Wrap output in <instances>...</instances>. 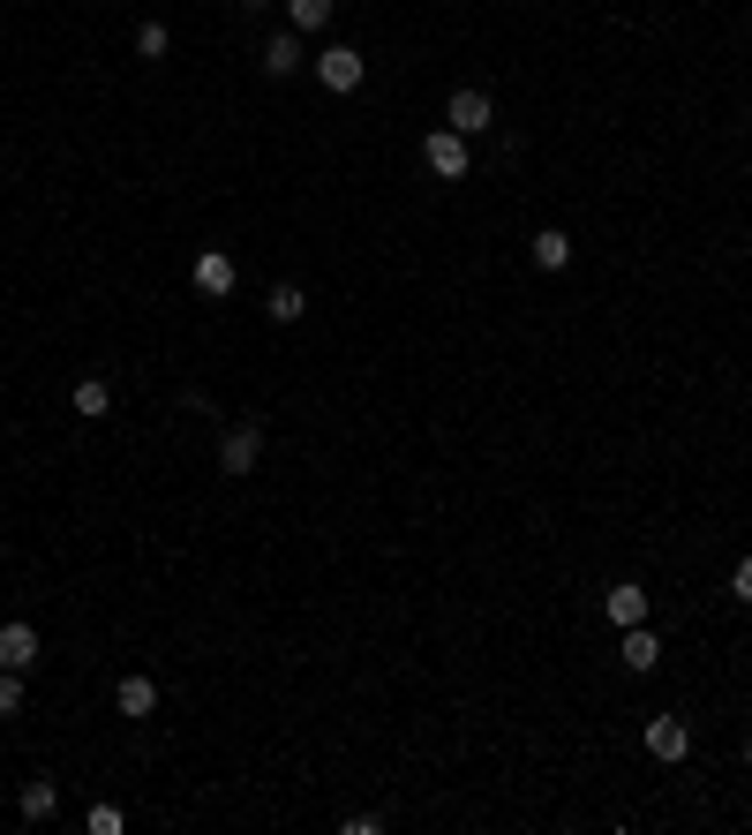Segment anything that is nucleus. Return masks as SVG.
<instances>
[{"mask_svg":"<svg viewBox=\"0 0 752 835\" xmlns=\"http://www.w3.org/2000/svg\"><path fill=\"white\" fill-rule=\"evenodd\" d=\"M745 760H752V738H745Z\"/></svg>","mask_w":752,"mask_h":835,"instance_id":"nucleus-22","label":"nucleus"},{"mask_svg":"<svg viewBox=\"0 0 752 835\" xmlns=\"http://www.w3.org/2000/svg\"><path fill=\"white\" fill-rule=\"evenodd\" d=\"M362 76H369V61H362L354 45H324V53H316V84L339 90V98H346V90H362Z\"/></svg>","mask_w":752,"mask_h":835,"instance_id":"nucleus-1","label":"nucleus"},{"mask_svg":"<svg viewBox=\"0 0 752 835\" xmlns=\"http://www.w3.org/2000/svg\"><path fill=\"white\" fill-rule=\"evenodd\" d=\"M106 407H114V384H106V376H84V384H76V415L106 421Z\"/></svg>","mask_w":752,"mask_h":835,"instance_id":"nucleus-14","label":"nucleus"},{"mask_svg":"<svg viewBox=\"0 0 752 835\" xmlns=\"http://www.w3.org/2000/svg\"><path fill=\"white\" fill-rule=\"evenodd\" d=\"M602 610H610V625L625 632V625H647V587L640 580H617L610 595H602Z\"/></svg>","mask_w":752,"mask_h":835,"instance_id":"nucleus-5","label":"nucleus"},{"mask_svg":"<svg viewBox=\"0 0 752 835\" xmlns=\"http://www.w3.org/2000/svg\"><path fill=\"white\" fill-rule=\"evenodd\" d=\"M84 828H90V835H121V805H90Z\"/></svg>","mask_w":752,"mask_h":835,"instance_id":"nucleus-19","label":"nucleus"},{"mask_svg":"<svg viewBox=\"0 0 752 835\" xmlns=\"http://www.w3.org/2000/svg\"><path fill=\"white\" fill-rule=\"evenodd\" d=\"M234 279H241V271H234V256H226V249H204V256H196V293L226 301V293H234Z\"/></svg>","mask_w":752,"mask_h":835,"instance_id":"nucleus-6","label":"nucleus"},{"mask_svg":"<svg viewBox=\"0 0 752 835\" xmlns=\"http://www.w3.org/2000/svg\"><path fill=\"white\" fill-rule=\"evenodd\" d=\"M23 708V670H0V715Z\"/></svg>","mask_w":752,"mask_h":835,"instance_id":"nucleus-18","label":"nucleus"},{"mask_svg":"<svg viewBox=\"0 0 752 835\" xmlns=\"http://www.w3.org/2000/svg\"><path fill=\"white\" fill-rule=\"evenodd\" d=\"M39 663V632L23 625V618H8L0 625V670H31Z\"/></svg>","mask_w":752,"mask_h":835,"instance_id":"nucleus-7","label":"nucleus"},{"mask_svg":"<svg viewBox=\"0 0 752 835\" xmlns=\"http://www.w3.org/2000/svg\"><path fill=\"white\" fill-rule=\"evenodd\" d=\"M647 752H655V760H685V752H692V730H685L677 715H655V722H647Z\"/></svg>","mask_w":752,"mask_h":835,"instance_id":"nucleus-9","label":"nucleus"},{"mask_svg":"<svg viewBox=\"0 0 752 835\" xmlns=\"http://www.w3.org/2000/svg\"><path fill=\"white\" fill-rule=\"evenodd\" d=\"M617 663H625V670H655V663H663V640H655L647 625H625V647H617Z\"/></svg>","mask_w":752,"mask_h":835,"instance_id":"nucleus-11","label":"nucleus"},{"mask_svg":"<svg viewBox=\"0 0 752 835\" xmlns=\"http://www.w3.org/2000/svg\"><path fill=\"white\" fill-rule=\"evenodd\" d=\"M166 45H173L166 23H143V31H136V53H143V61H166Z\"/></svg>","mask_w":752,"mask_h":835,"instance_id":"nucleus-17","label":"nucleus"},{"mask_svg":"<svg viewBox=\"0 0 752 835\" xmlns=\"http://www.w3.org/2000/svg\"><path fill=\"white\" fill-rule=\"evenodd\" d=\"M256 460H264V429H256V421H234L226 445H218V467H226V474H249Z\"/></svg>","mask_w":752,"mask_h":835,"instance_id":"nucleus-4","label":"nucleus"},{"mask_svg":"<svg viewBox=\"0 0 752 835\" xmlns=\"http://www.w3.org/2000/svg\"><path fill=\"white\" fill-rule=\"evenodd\" d=\"M114 708H121L128 722H143V715L159 708V685H151V677H143V670H128L121 685H114Z\"/></svg>","mask_w":752,"mask_h":835,"instance_id":"nucleus-8","label":"nucleus"},{"mask_svg":"<svg viewBox=\"0 0 752 835\" xmlns=\"http://www.w3.org/2000/svg\"><path fill=\"white\" fill-rule=\"evenodd\" d=\"M730 595H738V602H752V557H738V572H730Z\"/></svg>","mask_w":752,"mask_h":835,"instance_id":"nucleus-20","label":"nucleus"},{"mask_svg":"<svg viewBox=\"0 0 752 835\" xmlns=\"http://www.w3.org/2000/svg\"><path fill=\"white\" fill-rule=\"evenodd\" d=\"M301 68V31H271L264 39V76H293Z\"/></svg>","mask_w":752,"mask_h":835,"instance_id":"nucleus-10","label":"nucleus"},{"mask_svg":"<svg viewBox=\"0 0 752 835\" xmlns=\"http://www.w3.org/2000/svg\"><path fill=\"white\" fill-rule=\"evenodd\" d=\"M332 15H339V0H287V31H301V39H316Z\"/></svg>","mask_w":752,"mask_h":835,"instance_id":"nucleus-12","label":"nucleus"},{"mask_svg":"<svg viewBox=\"0 0 752 835\" xmlns=\"http://www.w3.org/2000/svg\"><path fill=\"white\" fill-rule=\"evenodd\" d=\"M421 159H429L437 181H460L466 173V136L460 128H429V136H421Z\"/></svg>","mask_w":752,"mask_h":835,"instance_id":"nucleus-2","label":"nucleus"},{"mask_svg":"<svg viewBox=\"0 0 752 835\" xmlns=\"http://www.w3.org/2000/svg\"><path fill=\"white\" fill-rule=\"evenodd\" d=\"M15 805H23V821H53V813H61V791H53V783H23V797H15Z\"/></svg>","mask_w":752,"mask_h":835,"instance_id":"nucleus-16","label":"nucleus"},{"mask_svg":"<svg viewBox=\"0 0 752 835\" xmlns=\"http://www.w3.org/2000/svg\"><path fill=\"white\" fill-rule=\"evenodd\" d=\"M535 264H542V271H565V264H572V234L542 226V234H535Z\"/></svg>","mask_w":752,"mask_h":835,"instance_id":"nucleus-15","label":"nucleus"},{"mask_svg":"<svg viewBox=\"0 0 752 835\" xmlns=\"http://www.w3.org/2000/svg\"><path fill=\"white\" fill-rule=\"evenodd\" d=\"M264 8H271V0H241V15H264Z\"/></svg>","mask_w":752,"mask_h":835,"instance_id":"nucleus-21","label":"nucleus"},{"mask_svg":"<svg viewBox=\"0 0 752 835\" xmlns=\"http://www.w3.org/2000/svg\"><path fill=\"white\" fill-rule=\"evenodd\" d=\"M444 128H460V136H482V128H497V106H490V90H452V106H444Z\"/></svg>","mask_w":752,"mask_h":835,"instance_id":"nucleus-3","label":"nucleus"},{"mask_svg":"<svg viewBox=\"0 0 752 835\" xmlns=\"http://www.w3.org/2000/svg\"><path fill=\"white\" fill-rule=\"evenodd\" d=\"M264 309H271V324H301L309 317V293L293 287V279H279V287L264 293Z\"/></svg>","mask_w":752,"mask_h":835,"instance_id":"nucleus-13","label":"nucleus"}]
</instances>
